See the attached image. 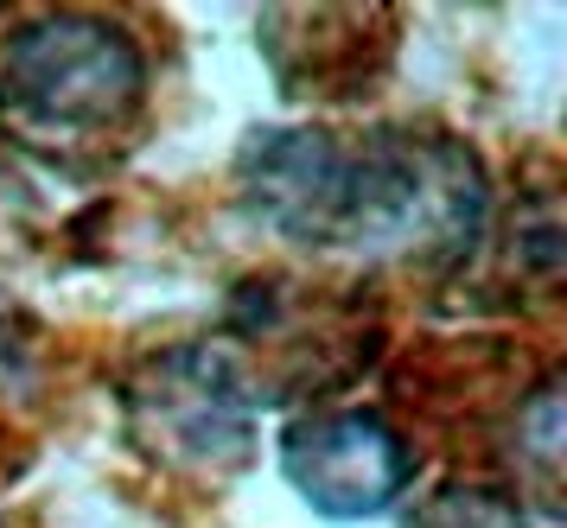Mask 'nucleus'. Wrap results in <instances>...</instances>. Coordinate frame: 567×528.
Masks as SVG:
<instances>
[{
    "label": "nucleus",
    "instance_id": "6",
    "mask_svg": "<svg viewBox=\"0 0 567 528\" xmlns=\"http://www.w3.org/2000/svg\"><path fill=\"white\" fill-rule=\"evenodd\" d=\"M409 528H529L523 522V504L504 497V490H485V484H453L409 516Z\"/></svg>",
    "mask_w": 567,
    "mask_h": 528
},
{
    "label": "nucleus",
    "instance_id": "4",
    "mask_svg": "<svg viewBox=\"0 0 567 528\" xmlns=\"http://www.w3.org/2000/svg\"><path fill=\"white\" fill-rule=\"evenodd\" d=\"M281 472L326 522H363L414 484V446L377 407H307L281 433Z\"/></svg>",
    "mask_w": 567,
    "mask_h": 528
},
{
    "label": "nucleus",
    "instance_id": "2",
    "mask_svg": "<svg viewBox=\"0 0 567 528\" xmlns=\"http://www.w3.org/2000/svg\"><path fill=\"white\" fill-rule=\"evenodd\" d=\"M147 122V51L109 13H39L0 45V134L39 166L103 173Z\"/></svg>",
    "mask_w": 567,
    "mask_h": 528
},
{
    "label": "nucleus",
    "instance_id": "5",
    "mask_svg": "<svg viewBox=\"0 0 567 528\" xmlns=\"http://www.w3.org/2000/svg\"><path fill=\"white\" fill-rule=\"evenodd\" d=\"M504 458H511V478H516V504H536L555 522L561 516V376L555 370L529 395H516Z\"/></svg>",
    "mask_w": 567,
    "mask_h": 528
},
{
    "label": "nucleus",
    "instance_id": "1",
    "mask_svg": "<svg viewBox=\"0 0 567 528\" xmlns=\"http://www.w3.org/2000/svg\"><path fill=\"white\" fill-rule=\"evenodd\" d=\"M243 198L293 249L453 275L491 224L478 153L440 127H275L243 153Z\"/></svg>",
    "mask_w": 567,
    "mask_h": 528
},
{
    "label": "nucleus",
    "instance_id": "3",
    "mask_svg": "<svg viewBox=\"0 0 567 528\" xmlns=\"http://www.w3.org/2000/svg\"><path fill=\"white\" fill-rule=\"evenodd\" d=\"M256 376L210 338L166 344L122 376V427L134 453L173 478H236L256 458Z\"/></svg>",
    "mask_w": 567,
    "mask_h": 528
}]
</instances>
